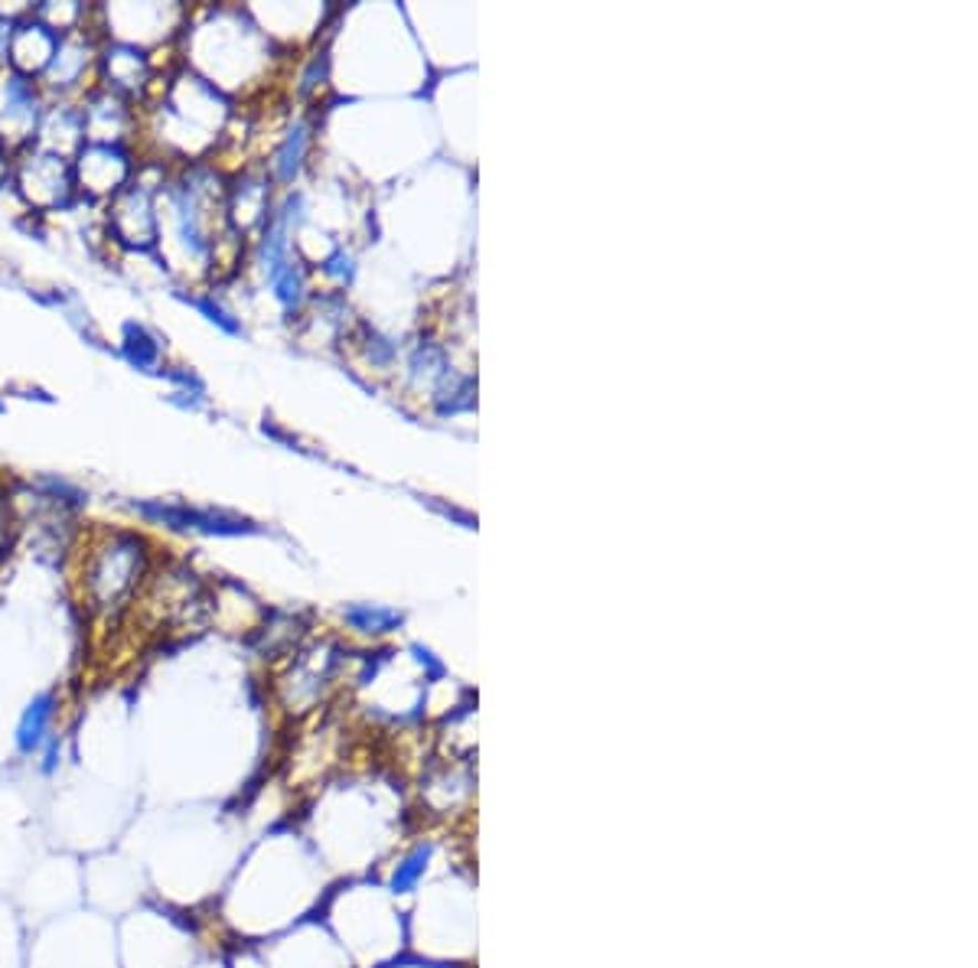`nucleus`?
Segmentation results:
<instances>
[{
	"instance_id": "nucleus-1",
	"label": "nucleus",
	"mask_w": 978,
	"mask_h": 968,
	"mask_svg": "<svg viewBox=\"0 0 978 968\" xmlns=\"http://www.w3.org/2000/svg\"><path fill=\"white\" fill-rule=\"evenodd\" d=\"M161 206V258L173 275L189 281V271H213L219 245L231 228L226 223V179L206 164L173 167L157 196Z\"/></svg>"
},
{
	"instance_id": "nucleus-2",
	"label": "nucleus",
	"mask_w": 978,
	"mask_h": 968,
	"mask_svg": "<svg viewBox=\"0 0 978 968\" xmlns=\"http://www.w3.org/2000/svg\"><path fill=\"white\" fill-rule=\"evenodd\" d=\"M154 552L151 542L134 528H109L99 532L79 565V600L92 624L99 627H117L137 594L144 590L151 570H154Z\"/></svg>"
},
{
	"instance_id": "nucleus-3",
	"label": "nucleus",
	"mask_w": 978,
	"mask_h": 968,
	"mask_svg": "<svg viewBox=\"0 0 978 968\" xmlns=\"http://www.w3.org/2000/svg\"><path fill=\"white\" fill-rule=\"evenodd\" d=\"M171 164L147 157L137 164L134 179L105 203V226H109V235L115 245L137 251V255L157 251V245H161L157 196H161V186L171 176Z\"/></svg>"
},
{
	"instance_id": "nucleus-4",
	"label": "nucleus",
	"mask_w": 978,
	"mask_h": 968,
	"mask_svg": "<svg viewBox=\"0 0 978 968\" xmlns=\"http://www.w3.org/2000/svg\"><path fill=\"white\" fill-rule=\"evenodd\" d=\"M131 610L141 614L147 629L173 632V629H189V624L203 620L209 604L196 574L186 565L171 562V565H154Z\"/></svg>"
},
{
	"instance_id": "nucleus-5",
	"label": "nucleus",
	"mask_w": 978,
	"mask_h": 968,
	"mask_svg": "<svg viewBox=\"0 0 978 968\" xmlns=\"http://www.w3.org/2000/svg\"><path fill=\"white\" fill-rule=\"evenodd\" d=\"M10 186L20 203L37 216L69 213L79 203L72 161L37 144L10 154Z\"/></svg>"
},
{
	"instance_id": "nucleus-6",
	"label": "nucleus",
	"mask_w": 978,
	"mask_h": 968,
	"mask_svg": "<svg viewBox=\"0 0 978 968\" xmlns=\"http://www.w3.org/2000/svg\"><path fill=\"white\" fill-rule=\"evenodd\" d=\"M99 50H102V33L95 27V7H92V20L82 30L59 37L56 53L37 82L43 95L50 102H79L95 85Z\"/></svg>"
},
{
	"instance_id": "nucleus-7",
	"label": "nucleus",
	"mask_w": 978,
	"mask_h": 968,
	"mask_svg": "<svg viewBox=\"0 0 978 968\" xmlns=\"http://www.w3.org/2000/svg\"><path fill=\"white\" fill-rule=\"evenodd\" d=\"M137 151L131 144H82L72 157L79 199L109 203L137 173Z\"/></svg>"
},
{
	"instance_id": "nucleus-8",
	"label": "nucleus",
	"mask_w": 978,
	"mask_h": 968,
	"mask_svg": "<svg viewBox=\"0 0 978 968\" xmlns=\"http://www.w3.org/2000/svg\"><path fill=\"white\" fill-rule=\"evenodd\" d=\"M47 105L50 99L37 82L0 65V147L7 154H17L37 141Z\"/></svg>"
},
{
	"instance_id": "nucleus-9",
	"label": "nucleus",
	"mask_w": 978,
	"mask_h": 968,
	"mask_svg": "<svg viewBox=\"0 0 978 968\" xmlns=\"http://www.w3.org/2000/svg\"><path fill=\"white\" fill-rule=\"evenodd\" d=\"M131 513L144 518L147 525H161V528L179 532V535L231 538V535L255 532V525L248 518H241V515L213 509V506H189L183 500H141V503L131 506Z\"/></svg>"
},
{
	"instance_id": "nucleus-10",
	"label": "nucleus",
	"mask_w": 978,
	"mask_h": 968,
	"mask_svg": "<svg viewBox=\"0 0 978 968\" xmlns=\"http://www.w3.org/2000/svg\"><path fill=\"white\" fill-rule=\"evenodd\" d=\"M161 79V62L154 53L131 47V43H117V40H102L99 50V72H95V85L131 99L134 105H141L151 89Z\"/></svg>"
},
{
	"instance_id": "nucleus-11",
	"label": "nucleus",
	"mask_w": 978,
	"mask_h": 968,
	"mask_svg": "<svg viewBox=\"0 0 978 968\" xmlns=\"http://www.w3.org/2000/svg\"><path fill=\"white\" fill-rule=\"evenodd\" d=\"M79 112H82V134L89 144H131L141 134V109L115 95L102 85H92L82 99H79Z\"/></svg>"
},
{
	"instance_id": "nucleus-12",
	"label": "nucleus",
	"mask_w": 978,
	"mask_h": 968,
	"mask_svg": "<svg viewBox=\"0 0 978 968\" xmlns=\"http://www.w3.org/2000/svg\"><path fill=\"white\" fill-rule=\"evenodd\" d=\"M59 33H53L43 20H37L30 13V7L13 17L10 23V37H7V50H3V65L30 82H40V75L47 72L50 59L56 53Z\"/></svg>"
},
{
	"instance_id": "nucleus-13",
	"label": "nucleus",
	"mask_w": 978,
	"mask_h": 968,
	"mask_svg": "<svg viewBox=\"0 0 978 968\" xmlns=\"http://www.w3.org/2000/svg\"><path fill=\"white\" fill-rule=\"evenodd\" d=\"M62 714V694L56 688H40L17 714L13 724V750L20 760H37L43 743L56 734V721Z\"/></svg>"
},
{
	"instance_id": "nucleus-14",
	"label": "nucleus",
	"mask_w": 978,
	"mask_h": 968,
	"mask_svg": "<svg viewBox=\"0 0 978 968\" xmlns=\"http://www.w3.org/2000/svg\"><path fill=\"white\" fill-rule=\"evenodd\" d=\"M117 356L141 375H161L167 369V342L151 327L127 320L117 337Z\"/></svg>"
},
{
	"instance_id": "nucleus-15",
	"label": "nucleus",
	"mask_w": 978,
	"mask_h": 968,
	"mask_svg": "<svg viewBox=\"0 0 978 968\" xmlns=\"http://www.w3.org/2000/svg\"><path fill=\"white\" fill-rule=\"evenodd\" d=\"M33 144H37V147H47V151L62 154V157L72 161L75 151L85 144L79 102H50V105H47V114H43V124H40V134H37Z\"/></svg>"
},
{
	"instance_id": "nucleus-16",
	"label": "nucleus",
	"mask_w": 978,
	"mask_h": 968,
	"mask_svg": "<svg viewBox=\"0 0 978 968\" xmlns=\"http://www.w3.org/2000/svg\"><path fill=\"white\" fill-rule=\"evenodd\" d=\"M183 303H189L199 317H206V323H213L216 330L229 333V337H241V320L231 313L229 307L213 294V290H193V294H179Z\"/></svg>"
},
{
	"instance_id": "nucleus-17",
	"label": "nucleus",
	"mask_w": 978,
	"mask_h": 968,
	"mask_svg": "<svg viewBox=\"0 0 978 968\" xmlns=\"http://www.w3.org/2000/svg\"><path fill=\"white\" fill-rule=\"evenodd\" d=\"M343 620L352 629H359V632L379 636V632H389V629L399 627L402 624V614L385 610V607H372V604H356V607H346Z\"/></svg>"
},
{
	"instance_id": "nucleus-18",
	"label": "nucleus",
	"mask_w": 978,
	"mask_h": 968,
	"mask_svg": "<svg viewBox=\"0 0 978 968\" xmlns=\"http://www.w3.org/2000/svg\"><path fill=\"white\" fill-rule=\"evenodd\" d=\"M428 861H431V845H418L411 855H404L402 861L395 864L392 877H389L392 894H411V890L421 884V877H424V871H428Z\"/></svg>"
},
{
	"instance_id": "nucleus-19",
	"label": "nucleus",
	"mask_w": 978,
	"mask_h": 968,
	"mask_svg": "<svg viewBox=\"0 0 978 968\" xmlns=\"http://www.w3.org/2000/svg\"><path fill=\"white\" fill-rule=\"evenodd\" d=\"M303 157H307V127L297 124V127H290L278 157H275V176L278 179H294L303 167Z\"/></svg>"
},
{
	"instance_id": "nucleus-20",
	"label": "nucleus",
	"mask_w": 978,
	"mask_h": 968,
	"mask_svg": "<svg viewBox=\"0 0 978 968\" xmlns=\"http://www.w3.org/2000/svg\"><path fill=\"white\" fill-rule=\"evenodd\" d=\"M13 532H17L13 503H10V493L0 486V558L10 552V545H13Z\"/></svg>"
},
{
	"instance_id": "nucleus-21",
	"label": "nucleus",
	"mask_w": 978,
	"mask_h": 968,
	"mask_svg": "<svg viewBox=\"0 0 978 968\" xmlns=\"http://www.w3.org/2000/svg\"><path fill=\"white\" fill-rule=\"evenodd\" d=\"M10 186V154L0 147V189Z\"/></svg>"
},
{
	"instance_id": "nucleus-22",
	"label": "nucleus",
	"mask_w": 978,
	"mask_h": 968,
	"mask_svg": "<svg viewBox=\"0 0 978 968\" xmlns=\"http://www.w3.org/2000/svg\"><path fill=\"white\" fill-rule=\"evenodd\" d=\"M0 414H3V401H0Z\"/></svg>"
}]
</instances>
